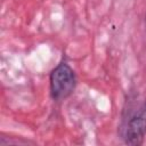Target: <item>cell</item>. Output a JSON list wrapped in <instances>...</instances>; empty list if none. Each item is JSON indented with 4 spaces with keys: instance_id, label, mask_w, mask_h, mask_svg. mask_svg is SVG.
I'll return each instance as SVG.
<instances>
[{
    "instance_id": "1",
    "label": "cell",
    "mask_w": 146,
    "mask_h": 146,
    "mask_svg": "<svg viewBox=\"0 0 146 146\" xmlns=\"http://www.w3.org/2000/svg\"><path fill=\"white\" fill-rule=\"evenodd\" d=\"M117 132L127 145L139 146L144 143L146 136V100L137 106L131 103L128 104V108L123 110Z\"/></svg>"
},
{
    "instance_id": "2",
    "label": "cell",
    "mask_w": 146,
    "mask_h": 146,
    "mask_svg": "<svg viewBox=\"0 0 146 146\" xmlns=\"http://www.w3.org/2000/svg\"><path fill=\"white\" fill-rule=\"evenodd\" d=\"M76 74L66 60L59 62L49 74L50 97L55 102L68 98L76 88Z\"/></svg>"
},
{
    "instance_id": "3",
    "label": "cell",
    "mask_w": 146,
    "mask_h": 146,
    "mask_svg": "<svg viewBox=\"0 0 146 146\" xmlns=\"http://www.w3.org/2000/svg\"><path fill=\"white\" fill-rule=\"evenodd\" d=\"M145 26H146V15H145Z\"/></svg>"
}]
</instances>
